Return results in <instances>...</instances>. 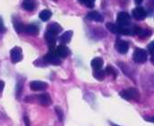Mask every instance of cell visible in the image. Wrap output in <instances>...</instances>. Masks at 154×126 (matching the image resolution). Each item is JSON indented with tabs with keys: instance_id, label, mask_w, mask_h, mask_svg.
<instances>
[{
	"instance_id": "20",
	"label": "cell",
	"mask_w": 154,
	"mask_h": 126,
	"mask_svg": "<svg viewBox=\"0 0 154 126\" xmlns=\"http://www.w3.org/2000/svg\"><path fill=\"white\" fill-rule=\"evenodd\" d=\"M51 17V12L50 10H43L40 13V18L42 21L46 22Z\"/></svg>"
},
{
	"instance_id": "3",
	"label": "cell",
	"mask_w": 154,
	"mask_h": 126,
	"mask_svg": "<svg viewBox=\"0 0 154 126\" xmlns=\"http://www.w3.org/2000/svg\"><path fill=\"white\" fill-rule=\"evenodd\" d=\"M148 59V53L143 49H136L134 53V60L137 63H144Z\"/></svg>"
},
{
	"instance_id": "21",
	"label": "cell",
	"mask_w": 154,
	"mask_h": 126,
	"mask_svg": "<svg viewBox=\"0 0 154 126\" xmlns=\"http://www.w3.org/2000/svg\"><path fill=\"white\" fill-rule=\"evenodd\" d=\"M118 25L112 23H106V28L113 33H118Z\"/></svg>"
},
{
	"instance_id": "12",
	"label": "cell",
	"mask_w": 154,
	"mask_h": 126,
	"mask_svg": "<svg viewBox=\"0 0 154 126\" xmlns=\"http://www.w3.org/2000/svg\"><path fill=\"white\" fill-rule=\"evenodd\" d=\"M87 18L88 20L95 21V22H103L104 21L103 16L98 12H97V11H93V12L88 13V15H87Z\"/></svg>"
},
{
	"instance_id": "4",
	"label": "cell",
	"mask_w": 154,
	"mask_h": 126,
	"mask_svg": "<svg viewBox=\"0 0 154 126\" xmlns=\"http://www.w3.org/2000/svg\"><path fill=\"white\" fill-rule=\"evenodd\" d=\"M44 61L52 65H60V58L57 55L56 51L51 50L48 54L44 56Z\"/></svg>"
},
{
	"instance_id": "16",
	"label": "cell",
	"mask_w": 154,
	"mask_h": 126,
	"mask_svg": "<svg viewBox=\"0 0 154 126\" xmlns=\"http://www.w3.org/2000/svg\"><path fill=\"white\" fill-rule=\"evenodd\" d=\"M73 35V32L72 31H68L66 32H64L60 37V41L64 45L66 43H69L71 40V37Z\"/></svg>"
},
{
	"instance_id": "5",
	"label": "cell",
	"mask_w": 154,
	"mask_h": 126,
	"mask_svg": "<svg viewBox=\"0 0 154 126\" xmlns=\"http://www.w3.org/2000/svg\"><path fill=\"white\" fill-rule=\"evenodd\" d=\"M11 60L13 63H17L23 60V51L20 47H14L11 50L10 52Z\"/></svg>"
},
{
	"instance_id": "15",
	"label": "cell",
	"mask_w": 154,
	"mask_h": 126,
	"mask_svg": "<svg viewBox=\"0 0 154 126\" xmlns=\"http://www.w3.org/2000/svg\"><path fill=\"white\" fill-rule=\"evenodd\" d=\"M24 31L29 34V35H32L35 36L39 33V29L36 25L34 24H29L27 26L24 27Z\"/></svg>"
},
{
	"instance_id": "24",
	"label": "cell",
	"mask_w": 154,
	"mask_h": 126,
	"mask_svg": "<svg viewBox=\"0 0 154 126\" xmlns=\"http://www.w3.org/2000/svg\"><path fill=\"white\" fill-rule=\"evenodd\" d=\"M22 90H23V83H22V81H20V82H18L17 87H16V97L17 98H20Z\"/></svg>"
},
{
	"instance_id": "8",
	"label": "cell",
	"mask_w": 154,
	"mask_h": 126,
	"mask_svg": "<svg viewBox=\"0 0 154 126\" xmlns=\"http://www.w3.org/2000/svg\"><path fill=\"white\" fill-rule=\"evenodd\" d=\"M116 50L122 53V54H125L128 50H129V43L125 41H123V40H118L116 41Z\"/></svg>"
},
{
	"instance_id": "7",
	"label": "cell",
	"mask_w": 154,
	"mask_h": 126,
	"mask_svg": "<svg viewBox=\"0 0 154 126\" xmlns=\"http://www.w3.org/2000/svg\"><path fill=\"white\" fill-rule=\"evenodd\" d=\"M146 15H147V13L143 7H136L133 10V17L138 21L145 19Z\"/></svg>"
},
{
	"instance_id": "22",
	"label": "cell",
	"mask_w": 154,
	"mask_h": 126,
	"mask_svg": "<svg viewBox=\"0 0 154 126\" xmlns=\"http://www.w3.org/2000/svg\"><path fill=\"white\" fill-rule=\"evenodd\" d=\"M55 112H56V114L58 115V118H59L60 122H62L63 121V118H64V115H63L62 109L60 106H56L55 107Z\"/></svg>"
},
{
	"instance_id": "6",
	"label": "cell",
	"mask_w": 154,
	"mask_h": 126,
	"mask_svg": "<svg viewBox=\"0 0 154 126\" xmlns=\"http://www.w3.org/2000/svg\"><path fill=\"white\" fill-rule=\"evenodd\" d=\"M47 88H48V84L45 82H42V81L35 80V81H32L30 83V88L32 91H42V90L46 89Z\"/></svg>"
},
{
	"instance_id": "18",
	"label": "cell",
	"mask_w": 154,
	"mask_h": 126,
	"mask_svg": "<svg viewBox=\"0 0 154 126\" xmlns=\"http://www.w3.org/2000/svg\"><path fill=\"white\" fill-rule=\"evenodd\" d=\"M23 7L27 11H32L35 8V2L33 0H23Z\"/></svg>"
},
{
	"instance_id": "11",
	"label": "cell",
	"mask_w": 154,
	"mask_h": 126,
	"mask_svg": "<svg viewBox=\"0 0 154 126\" xmlns=\"http://www.w3.org/2000/svg\"><path fill=\"white\" fill-rule=\"evenodd\" d=\"M56 38H57V35H55L52 32H50L48 31L46 32V33H45V40H46V41L49 44L51 49H52L54 47L55 42H56Z\"/></svg>"
},
{
	"instance_id": "26",
	"label": "cell",
	"mask_w": 154,
	"mask_h": 126,
	"mask_svg": "<svg viewBox=\"0 0 154 126\" xmlns=\"http://www.w3.org/2000/svg\"><path fill=\"white\" fill-rule=\"evenodd\" d=\"M152 34V32L150 30H141L140 33L138 34L140 37H143V38H145V37H149L150 35Z\"/></svg>"
},
{
	"instance_id": "29",
	"label": "cell",
	"mask_w": 154,
	"mask_h": 126,
	"mask_svg": "<svg viewBox=\"0 0 154 126\" xmlns=\"http://www.w3.org/2000/svg\"><path fill=\"white\" fill-rule=\"evenodd\" d=\"M4 88H5V82L3 80H0V93L3 91Z\"/></svg>"
},
{
	"instance_id": "25",
	"label": "cell",
	"mask_w": 154,
	"mask_h": 126,
	"mask_svg": "<svg viewBox=\"0 0 154 126\" xmlns=\"http://www.w3.org/2000/svg\"><path fill=\"white\" fill-rule=\"evenodd\" d=\"M105 73H106V74H108V75H114L115 77L116 76V69H115L112 66H107L106 69Z\"/></svg>"
},
{
	"instance_id": "1",
	"label": "cell",
	"mask_w": 154,
	"mask_h": 126,
	"mask_svg": "<svg viewBox=\"0 0 154 126\" xmlns=\"http://www.w3.org/2000/svg\"><path fill=\"white\" fill-rule=\"evenodd\" d=\"M120 96L125 99V100H135L138 101L140 99V94L139 91L135 88H129L127 90H123L122 92H120Z\"/></svg>"
},
{
	"instance_id": "10",
	"label": "cell",
	"mask_w": 154,
	"mask_h": 126,
	"mask_svg": "<svg viewBox=\"0 0 154 126\" xmlns=\"http://www.w3.org/2000/svg\"><path fill=\"white\" fill-rule=\"evenodd\" d=\"M56 53L60 58H67L69 55V50L63 44H60L57 50H56Z\"/></svg>"
},
{
	"instance_id": "17",
	"label": "cell",
	"mask_w": 154,
	"mask_h": 126,
	"mask_svg": "<svg viewBox=\"0 0 154 126\" xmlns=\"http://www.w3.org/2000/svg\"><path fill=\"white\" fill-rule=\"evenodd\" d=\"M91 66L92 68L96 70V69H101L102 66H103V60L100 57H97L95 59L92 60L91 61Z\"/></svg>"
},
{
	"instance_id": "14",
	"label": "cell",
	"mask_w": 154,
	"mask_h": 126,
	"mask_svg": "<svg viewBox=\"0 0 154 126\" xmlns=\"http://www.w3.org/2000/svg\"><path fill=\"white\" fill-rule=\"evenodd\" d=\"M61 30H62L61 26H60L59 23H51V24L48 26V32H52V33L55 34V35L59 34V33L61 32Z\"/></svg>"
},
{
	"instance_id": "2",
	"label": "cell",
	"mask_w": 154,
	"mask_h": 126,
	"mask_svg": "<svg viewBox=\"0 0 154 126\" xmlns=\"http://www.w3.org/2000/svg\"><path fill=\"white\" fill-rule=\"evenodd\" d=\"M131 24V16L125 13L121 12L117 15V25L122 27H128Z\"/></svg>"
},
{
	"instance_id": "27",
	"label": "cell",
	"mask_w": 154,
	"mask_h": 126,
	"mask_svg": "<svg viewBox=\"0 0 154 126\" xmlns=\"http://www.w3.org/2000/svg\"><path fill=\"white\" fill-rule=\"evenodd\" d=\"M5 32V27L2 17L0 16V32Z\"/></svg>"
},
{
	"instance_id": "19",
	"label": "cell",
	"mask_w": 154,
	"mask_h": 126,
	"mask_svg": "<svg viewBox=\"0 0 154 126\" xmlns=\"http://www.w3.org/2000/svg\"><path fill=\"white\" fill-rule=\"evenodd\" d=\"M93 75H94L95 78H97V79L99 80V81L104 80V79H105V77H106V73H105V71L102 70V69H96V70L94 71Z\"/></svg>"
},
{
	"instance_id": "28",
	"label": "cell",
	"mask_w": 154,
	"mask_h": 126,
	"mask_svg": "<svg viewBox=\"0 0 154 126\" xmlns=\"http://www.w3.org/2000/svg\"><path fill=\"white\" fill-rule=\"evenodd\" d=\"M153 42H151V43L149 44V46H148V49H149V51H150L151 55L153 54Z\"/></svg>"
},
{
	"instance_id": "30",
	"label": "cell",
	"mask_w": 154,
	"mask_h": 126,
	"mask_svg": "<svg viewBox=\"0 0 154 126\" xmlns=\"http://www.w3.org/2000/svg\"><path fill=\"white\" fill-rule=\"evenodd\" d=\"M143 2V0H135V3L136 4H141Z\"/></svg>"
},
{
	"instance_id": "23",
	"label": "cell",
	"mask_w": 154,
	"mask_h": 126,
	"mask_svg": "<svg viewBox=\"0 0 154 126\" xmlns=\"http://www.w3.org/2000/svg\"><path fill=\"white\" fill-rule=\"evenodd\" d=\"M79 1L89 8H92L95 5V0H79Z\"/></svg>"
},
{
	"instance_id": "13",
	"label": "cell",
	"mask_w": 154,
	"mask_h": 126,
	"mask_svg": "<svg viewBox=\"0 0 154 126\" xmlns=\"http://www.w3.org/2000/svg\"><path fill=\"white\" fill-rule=\"evenodd\" d=\"M13 23H14V30L18 33H21V32H23L24 31V25H23V23H22V21L19 18H14Z\"/></svg>"
},
{
	"instance_id": "9",
	"label": "cell",
	"mask_w": 154,
	"mask_h": 126,
	"mask_svg": "<svg viewBox=\"0 0 154 126\" xmlns=\"http://www.w3.org/2000/svg\"><path fill=\"white\" fill-rule=\"evenodd\" d=\"M38 101L43 106H49L51 105V98L50 95L47 93H43V94L39 95L38 96Z\"/></svg>"
},
{
	"instance_id": "31",
	"label": "cell",
	"mask_w": 154,
	"mask_h": 126,
	"mask_svg": "<svg viewBox=\"0 0 154 126\" xmlns=\"http://www.w3.org/2000/svg\"><path fill=\"white\" fill-rule=\"evenodd\" d=\"M113 126H119V125H116V124H113Z\"/></svg>"
}]
</instances>
